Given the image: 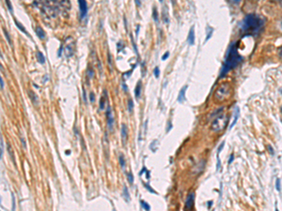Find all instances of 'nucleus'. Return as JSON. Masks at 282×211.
I'll list each match as a JSON object with an SVG mask.
<instances>
[{
  "label": "nucleus",
  "mask_w": 282,
  "mask_h": 211,
  "mask_svg": "<svg viewBox=\"0 0 282 211\" xmlns=\"http://www.w3.org/2000/svg\"><path fill=\"white\" fill-rule=\"evenodd\" d=\"M242 60H243V57H242L238 53L237 43L236 42L232 43L230 45L229 53H228V55H227L226 60H225V62H224L220 77L225 76L229 71H230L231 70L236 68V67L242 62Z\"/></svg>",
  "instance_id": "f257e3e1"
},
{
  "label": "nucleus",
  "mask_w": 282,
  "mask_h": 211,
  "mask_svg": "<svg viewBox=\"0 0 282 211\" xmlns=\"http://www.w3.org/2000/svg\"><path fill=\"white\" fill-rule=\"evenodd\" d=\"M263 26V21L259 16L255 14H248L244 21L243 32L245 35L257 34Z\"/></svg>",
  "instance_id": "f03ea898"
},
{
  "label": "nucleus",
  "mask_w": 282,
  "mask_h": 211,
  "mask_svg": "<svg viewBox=\"0 0 282 211\" xmlns=\"http://www.w3.org/2000/svg\"><path fill=\"white\" fill-rule=\"evenodd\" d=\"M228 124V117L224 115H220L213 120L212 124V129L213 132H220L224 128H226Z\"/></svg>",
  "instance_id": "7ed1b4c3"
},
{
  "label": "nucleus",
  "mask_w": 282,
  "mask_h": 211,
  "mask_svg": "<svg viewBox=\"0 0 282 211\" xmlns=\"http://www.w3.org/2000/svg\"><path fill=\"white\" fill-rule=\"evenodd\" d=\"M230 95V86L228 84H224L217 88L216 92V98L217 101H224Z\"/></svg>",
  "instance_id": "20e7f679"
},
{
  "label": "nucleus",
  "mask_w": 282,
  "mask_h": 211,
  "mask_svg": "<svg viewBox=\"0 0 282 211\" xmlns=\"http://www.w3.org/2000/svg\"><path fill=\"white\" fill-rule=\"evenodd\" d=\"M65 44L66 45H64L63 47V53H64V55L67 56V57H71V56H73L74 55V40L71 38H68L66 39V41H65Z\"/></svg>",
  "instance_id": "39448f33"
},
{
  "label": "nucleus",
  "mask_w": 282,
  "mask_h": 211,
  "mask_svg": "<svg viewBox=\"0 0 282 211\" xmlns=\"http://www.w3.org/2000/svg\"><path fill=\"white\" fill-rule=\"evenodd\" d=\"M106 117H107V126H108L109 131L112 132L113 131V126H114L115 120H114V116H113V112H112V109L110 106H108V108H107Z\"/></svg>",
  "instance_id": "423d86ee"
},
{
  "label": "nucleus",
  "mask_w": 282,
  "mask_h": 211,
  "mask_svg": "<svg viewBox=\"0 0 282 211\" xmlns=\"http://www.w3.org/2000/svg\"><path fill=\"white\" fill-rule=\"evenodd\" d=\"M78 3L80 8V16H81V19H83L88 13V5L86 0H78Z\"/></svg>",
  "instance_id": "0eeeda50"
},
{
  "label": "nucleus",
  "mask_w": 282,
  "mask_h": 211,
  "mask_svg": "<svg viewBox=\"0 0 282 211\" xmlns=\"http://www.w3.org/2000/svg\"><path fill=\"white\" fill-rule=\"evenodd\" d=\"M194 198H195V195H194L193 192H192V193H189V195L187 196L186 201H185V208L186 209H190V208L193 207Z\"/></svg>",
  "instance_id": "6e6552de"
},
{
  "label": "nucleus",
  "mask_w": 282,
  "mask_h": 211,
  "mask_svg": "<svg viewBox=\"0 0 282 211\" xmlns=\"http://www.w3.org/2000/svg\"><path fill=\"white\" fill-rule=\"evenodd\" d=\"M120 134H122V140L123 145H125V143H126V141H127V138H128V129H127L126 125H125V124L122 125V131H120Z\"/></svg>",
  "instance_id": "1a4fd4ad"
},
{
  "label": "nucleus",
  "mask_w": 282,
  "mask_h": 211,
  "mask_svg": "<svg viewBox=\"0 0 282 211\" xmlns=\"http://www.w3.org/2000/svg\"><path fill=\"white\" fill-rule=\"evenodd\" d=\"M187 40H188L189 45H194V43H195V27L194 26H192V28L189 31Z\"/></svg>",
  "instance_id": "9d476101"
},
{
  "label": "nucleus",
  "mask_w": 282,
  "mask_h": 211,
  "mask_svg": "<svg viewBox=\"0 0 282 211\" xmlns=\"http://www.w3.org/2000/svg\"><path fill=\"white\" fill-rule=\"evenodd\" d=\"M28 96H29L30 100H31V101H32L33 104L37 106V105L39 104V98H38L37 95H36V94H35L33 91L28 90Z\"/></svg>",
  "instance_id": "9b49d317"
},
{
  "label": "nucleus",
  "mask_w": 282,
  "mask_h": 211,
  "mask_svg": "<svg viewBox=\"0 0 282 211\" xmlns=\"http://www.w3.org/2000/svg\"><path fill=\"white\" fill-rule=\"evenodd\" d=\"M186 89H187V86L183 87L181 89V91H180V93H179V96H178V101L179 102H182L183 101L185 100V91H186Z\"/></svg>",
  "instance_id": "f8f14e48"
},
{
  "label": "nucleus",
  "mask_w": 282,
  "mask_h": 211,
  "mask_svg": "<svg viewBox=\"0 0 282 211\" xmlns=\"http://www.w3.org/2000/svg\"><path fill=\"white\" fill-rule=\"evenodd\" d=\"M107 101V93L105 90L104 91V95L101 97V100H100V109L101 110H104L105 107V102Z\"/></svg>",
  "instance_id": "ddd939ff"
},
{
  "label": "nucleus",
  "mask_w": 282,
  "mask_h": 211,
  "mask_svg": "<svg viewBox=\"0 0 282 211\" xmlns=\"http://www.w3.org/2000/svg\"><path fill=\"white\" fill-rule=\"evenodd\" d=\"M36 34H37L38 37L40 39H43L44 38H45V36H46L45 32H44V30L41 27V26H37V27H36Z\"/></svg>",
  "instance_id": "4468645a"
},
{
  "label": "nucleus",
  "mask_w": 282,
  "mask_h": 211,
  "mask_svg": "<svg viewBox=\"0 0 282 211\" xmlns=\"http://www.w3.org/2000/svg\"><path fill=\"white\" fill-rule=\"evenodd\" d=\"M141 88H142V84H141V81H139L137 84H136V87L135 89V95L136 98H140V94H141Z\"/></svg>",
  "instance_id": "2eb2a0df"
},
{
  "label": "nucleus",
  "mask_w": 282,
  "mask_h": 211,
  "mask_svg": "<svg viewBox=\"0 0 282 211\" xmlns=\"http://www.w3.org/2000/svg\"><path fill=\"white\" fill-rule=\"evenodd\" d=\"M14 22H15V25H16V26H17V27H18V28H19V29H20V30L22 31V32H23V33H25V34H26V35H28V36H29V34L28 33V31L25 30V26H24L23 25H22L21 23H19V22H17L16 20H15Z\"/></svg>",
  "instance_id": "dca6fc26"
},
{
  "label": "nucleus",
  "mask_w": 282,
  "mask_h": 211,
  "mask_svg": "<svg viewBox=\"0 0 282 211\" xmlns=\"http://www.w3.org/2000/svg\"><path fill=\"white\" fill-rule=\"evenodd\" d=\"M37 58H38V61L41 63V64H44V63H45V57H44L42 52H37Z\"/></svg>",
  "instance_id": "f3484780"
},
{
  "label": "nucleus",
  "mask_w": 282,
  "mask_h": 211,
  "mask_svg": "<svg viewBox=\"0 0 282 211\" xmlns=\"http://www.w3.org/2000/svg\"><path fill=\"white\" fill-rule=\"evenodd\" d=\"M238 117H239V108H238V107H236V109H235V115H234V120H233V122H232V124L230 125V128H232V127H233V126L236 124L237 120H238Z\"/></svg>",
  "instance_id": "a211bd4d"
},
{
  "label": "nucleus",
  "mask_w": 282,
  "mask_h": 211,
  "mask_svg": "<svg viewBox=\"0 0 282 211\" xmlns=\"http://www.w3.org/2000/svg\"><path fill=\"white\" fill-rule=\"evenodd\" d=\"M123 196H124V199L126 200L127 202L130 201V194H129L127 187H124V188H123Z\"/></svg>",
  "instance_id": "6ab92c4d"
},
{
  "label": "nucleus",
  "mask_w": 282,
  "mask_h": 211,
  "mask_svg": "<svg viewBox=\"0 0 282 211\" xmlns=\"http://www.w3.org/2000/svg\"><path fill=\"white\" fill-rule=\"evenodd\" d=\"M153 20L155 21V23H158V20H159V18H158L157 8H156L155 7L153 8Z\"/></svg>",
  "instance_id": "aec40b11"
},
{
  "label": "nucleus",
  "mask_w": 282,
  "mask_h": 211,
  "mask_svg": "<svg viewBox=\"0 0 282 211\" xmlns=\"http://www.w3.org/2000/svg\"><path fill=\"white\" fill-rule=\"evenodd\" d=\"M7 147H8V154H10V156L11 157V159L13 160V163L15 164V160H14V155H13V152H12V149H11V147L10 146V143H8L7 145Z\"/></svg>",
  "instance_id": "412c9836"
},
{
  "label": "nucleus",
  "mask_w": 282,
  "mask_h": 211,
  "mask_svg": "<svg viewBox=\"0 0 282 211\" xmlns=\"http://www.w3.org/2000/svg\"><path fill=\"white\" fill-rule=\"evenodd\" d=\"M140 204H141V206H142L143 209H145V210H150V209H151V206L149 205V204L146 203L145 201L141 200V201H140Z\"/></svg>",
  "instance_id": "4be33fe9"
},
{
  "label": "nucleus",
  "mask_w": 282,
  "mask_h": 211,
  "mask_svg": "<svg viewBox=\"0 0 282 211\" xmlns=\"http://www.w3.org/2000/svg\"><path fill=\"white\" fill-rule=\"evenodd\" d=\"M134 109V101L132 98H129V101H128V110L130 113H132V111Z\"/></svg>",
  "instance_id": "5701e85b"
},
{
  "label": "nucleus",
  "mask_w": 282,
  "mask_h": 211,
  "mask_svg": "<svg viewBox=\"0 0 282 211\" xmlns=\"http://www.w3.org/2000/svg\"><path fill=\"white\" fill-rule=\"evenodd\" d=\"M119 160L120 167H122V169H124V168H125V160H124V157H123L122 155H119Z\"/></svg>",
  "instance_id": "b1692460"
},
{
  "label": "nucleus",
  "mask_w": 282,
  "mask_h": 211,
  "mask_svg": "<svg viewBox=\"0 0 282 211\" xmlns=\"http://www.w3.org/2000/svg\"><path fill=\"white\" fill-rule=\"evenodd\" d=\"M0 141H1V143H0V157H1V159H2V157H3V151H4V142H3V138L1 137V139H0Z\"/></svg>",
  "instance_id": "393cba45"
},
{
  "label": "nucleus",
  "mask_w": 282,
  "mask_h": 211,
  "mask_svg": "<svg viewBox=\"0 0 282 211\" xmlns=\"http://www.w3.org/2000/svg\"><path fill=\"white\" fill-rule=\"evenodd\" d=\"M127 178H128V181L130 184H133L134 183V176H133V174L132 173H129L127 174Z\"/></svg>",
  "instance_id": "a878e982"
},
{
  "label": "nucleus",
  "mask_w": 282,
  "mask_h": 211,
  "mask_svg": "<svg viewBox=\"0 0 282 211\" xmlns=\"http://www.w3.org/2000/svg\"><path fill=\"white\" fill-rule=\"evenodd\" d=\"M6 5H7V7H8V11H10L11 13H13V8H12V5H11V2H10V0H6Z\"/></svg>",
  "instance_id": "bb28decb"
},
{
  "label": "nucleus",
  "mask_w": 282,
  "mask_h": 211,
  "mask_svg": "<svg viewBox=\"0 0 282 211\" xmlns=\"http://www.w3.org/2000/svg\"><path fill=\"white\" fill-rule=\"evenodd\" d=\"M3 32H4V34H5V36H6V39H7V40H8V42L11 45V38H10V35H8V33L7 32V30H6V29H3Z\"/></svg>",
  "instance_id": "cd10ccee"
},
{
  "label": "nucleus",
  "mask_w": 282,
  "mask_h": 211,
  "mask_svg": "<svg viewBox=\"0 0 282 211\" xmlns=\"http://www.w3.org/2000/svg\"><path fill=\"white\" fill-rule=\"evenodd\" d=\"M87 73H88V77H89V78H92L93 76H94V71H93L90 68H88V69Z\"/></svg>",
  "instance_id": "c85d7f7f"
},
{
  "label": "nucleus",
  "mask_w": 282,
  "mask_h": 211,
  "mask_svg": "<svg viewBox=\"0 0 282 211\" xmlns=\"http://www.w3.org/2000/svg\"><path fill=\"white\" fill-rule=\"evenodd\" d=\"M153 73H154V76H155V78H158L159 77V75H160V70L158 67H156V68L154 69V71H153Z\"/></svg>",
  "instance_id": "c756f323"
},
{
  "label": "nucleus",
  "mask_w": 282,
  "mask_h": 211,
  "mask_svg": "<svg viewBox=\"0 0 282 211\" xmlns=\"http://www.w3.org/2000/svg\"><path fill=\"white\" fill-rule=\"evenodd\" d=\"M163 19L165 21V24L168 23V12H167V8H165V13H164V16H163Z\"/></svg>",
  "instance_id": "7c9ffc66"
},
{
  "label": "nucleus",
  "mask_w": 282,
  "mask_h": 211,
  "mask_svg": "<svg viewBox=\"0 0 282 211\" xmlns=\"http://www.w3.org/2000/svg\"><path fill=\"white\" fill-rule=\"evenodd\" d=\"M212 34H213V28L209 27V33H208V35H207V38H206V39H205V42L207 41V40H208V39H209L210 38H211Z\"/></svg>",
  "instance_id": "2f4dec72"
},
{
  "label": "nucleus",
  "mask_w": 282,
  "mask_h": 211,
  "mask_svg": "<svg viewBox=\"0 0 282 211\" xmlns=\"http://www.w3.org/2000/svg\"><path fill=\"white\" fill-rule=\"evenodd\" d=\"M145 187H146V188H147L148 191H149L150 192H151V193H155V194H157V192H156L154 190H153V188H151L150 187V185H145Z\"/></svg>",
  "instance_id": "473e14b6"
},
{
  "label": "nucleus",
  "mask_w": 282,
  "mask_h": 211,
  "mask_svg": "<svg viewBox=\"0 0 282 211\" xmlns=\"http://www.w3.org/2000/svg\"><path fill=\"white\" fill-rule=\"evenodd\" d=\"M89 100H90L91 102H94V101H95V95H94L93 92H90V94H89Z\"/></svg>",
  "instance_id": "72a5a7b5"
},
{
  "label": "nucleus",
  "mask_w": 282,
  "mask_h": 211,
  "mask_svg": "<svg viewBox=\"0 0 282 211\" xmlns=\"http://www.w3.org/2000/svg\"><path fill=\"white\" fill-rule=\"evenodd\" d=\"M224 146H225V142H222V143H221V145L219 146V147H218V151H217V154H219V153H220V152H221V150H222V148H223V147H224Z\"/></svg>",
  "instance_id": "f704fd0d"
},
{
  "label": "nucleus",
  "mask_w": 282,
  "mask_h": 211,
  "mask_svg": "<svg viewBox=\"0 0 282 211\" xmlns=\"http://www.w3.org/2000/svg\"><path fill=\"white\" fill-rule=\"evenodd\" d=\"M168 56H169V52H165V53L162 56V60H165Z\"/></svg>",
  "instance_id": "c9c22d12"
},
{
  "label": "nucleus",
  "mask_w": 282,
  "mask_h": 211,
  "mask_svg": "<svg viewBox=\"0 0 282 211\" xmlns=\"http://www.w3.org/2000/svg\"><path fill=\"white\" fill-rule=\"evenodd\" d=\"M276 190L280 191V180L279 179H277L276 180Z\"/></svg>",
  "instance_id": "e433bc0d"
},
{
  "label": "nucleus",
  "mask_w": 282,
  "mask_h": 211,
  "mask_svg": "<svg viewBox=\"0 0 282 211\" xmlns=\"http://www.w3.org/2000/svg\"><path fill=\"white\" fill-rule=\"evenodd\" d=\"M233 160H234V155L231 154V155H230V159L229 160V164H230L232 161H233Z\"/></svg>",
  "instance_id": "4c0bfd02"
},
{
  "label": "nucleus",
  "mask_w": 282,
  "mask_h": 211,
  "mask_svg": "<svg viewBox=\"0 0 282 211\" xmlns=\"http://www.w3.org/2000/svg\"><path fill=\"white\" fill-rule=\"evenodd\" d=\"M0 84H1V89L3 90V89H4V81H3V78H2V77L0 78Z\"/></svg>",
  "instance_id": "58836bf2"
},
{
  "label": "nucleus",
  "mask_w": 282,
  "mask_h": 211,
  "mask_svg": "<svg viewBox=\"0 0 282 211\" xmlns=\"http://www.w3.org/2000/svg\"><path fill=\"white\" fill-rule=\"evenodd\" d=\"M108 63H109L110 67H112V61H111V56H110V53H108Z\"/></svg>",
  "instance_id": "ea45409f"
},
{
  "label": "nucleus",
  "mask_w": 282,
  "mask_h": 211,
  "mask_svg": "<svg viewBox=\"0 0 282 211\" xmlns=\"http://www.w3.org/2000/svg\"><path fill=\"white\" fill-rule=\"evenodd\" d=\"M21 140H22V143H23V146L25 147V148H26V146H25V139H24V138H21Z\"/></svg>",
  "instance_id": "a19ab883"
},
{
  "label": "nucleus",
  "mask_w": 282,
  "mask_h": 211,
  "mask_svg": "<svg viewBox=\"0 0 282 211\" xmlns=\"http://www.w3.org/2000/svg\"><path fill=\"white\" fill-rule=\"evenodd\" d=\"M230 2H232V3L238 4V3H240V1H241V0H230Z\"/></svg>",
  "instance_id": "79ce46f5"
},
{
  "label": "nucleus",
  "mask_w": 282,
  "mask_h": 211,
  "mask_svg": "<svg viewBox=\"0 0 282 211\" xmlns=\"http://www.w3.org/2000/svg\"><path fill=\"white\" fill-rule=\"evenodd\" d=\"M136 6H137V7H140V5H141L140 0H136Z\"/></svg>",
  "instance_id": "37998d69"
},
{
  "label": "nucleus",
  "mask_w": 282,
  "mask_h": 211,
  "mask_svg": "<svg viewBox=\"0 0 282 211\" xmlns=\"http://www.w3.org/2000/svg\"><path fill=\"white\" fill-rule=\"evenodd\" d=\"M278 53H279L280 57H282V47H279V49H278Z\"/></svg>",
  "instance_id": "c03bdc74"
},
{
  "label": "nucleus",
  "mask_w": 282,
  "mask_h": 211,
  "mask_svg": "<svg viewBox=\"0 0 282 211\" xmlns=\"http://www.w3.org/2000/svg\"><path fill=\"white\" fill-rule=\"evenodd\" d=\"M83 95H84V101H87V98H86V92H85L84 89H83Z\"/></svg>",
  "instance_id": "a18cd8bd"
},
{
  "label": "nucleus",
  "mask_w": 282,
  "mask_h": 211,
  "mask_svg": "<svg viewBox=\"0 0 282 211\" xmlns=\"http://www.w3.org/2000/svg\"><path fill=\"white\" fill-rule=\"evenodd\" d=\"M122 87H123V88L125 89V91L127 92V87H126V84H125L123 83V84H122Z\"/></svg>",
  "instance_id": "49530a36"
},
{
  "label": "nucleus",
  "mask_w": 282,
  "mask_h": 211,
  "mask_svg": "<svg viewBox=\"0 0 282 211\" xmlns=\"http://www.w3.org/2000/svg\"><path fill=\"white\" fill-rule=\"evenodd\" d=\"M268 147H269V149H270V150H269V151H270V153H271V154H274V152H273V148H272V147H271V146H268Z\"/></svg>",
  "instance_id": "de8ad7c7"
},
{
  "label": "nucleus",
  "mask_w": 282,
  "mask_h": 211,
  "mask_svg": "<svg viewBox=\"0 0 282 211\" xmlns=\"http://www.w3.org/2000/svg\"><path fill=\"white\" fill-rule=\"evenodd\" d=\"M276 1H279V0H276Z\"/></svg>",
  "instance_id": "09e8293b"
}]
</instances>
